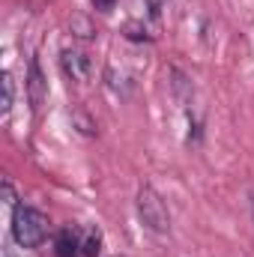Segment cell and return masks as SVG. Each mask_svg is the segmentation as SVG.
Segmentation results:
<instances>
[{"label": "cell", "instance_id": "cell-10", "mask_svg": "<svg viewBox=\"0 0 254 257\" xmlns=\"http://www.w3.org/2000/svg\"><path fill=\"white\" fill-rule=\"evenodd\" d=\"M3 197H6V206H18V200H15V189H12V183L9 180H3Z\"/></svg>", "mask_w": 254, "mask_h": 257}, {"label": "cell", "instance_id": "cell-2", "mask_svg": "<svg viewBox=\"0 0 254 257\" xmlns=\"http://www.w3.org/2000/svg\"><path fill=\"white\" fill-rule=\"evenodd\" d=\"M138 215H141L144 227L153 230V233H168V230H171L168 203L162 200V194L156 192L153 186H144V189L138 192Z\"/></svg>", "mask_w": 254, "mask_h": 257}, {"label": "cell", "instance_id": "cell-7", "mask_svg": "<svg viewBox=\"0 0 254 257\" xmlns=\"http://www.w3.org/2000/svg\"><path fill=\"white\" fill-rule=\"evenodd\" d=\"M0 81H3V102H0V111L9 114V111H12V102H15V81H12L9 72H3Z\"/></svg>", "mask_w": 254, "mask_h": 257}, {"label": "cell", "instance_id": "cell-9", "mask_svg": "<svg viewBox=\"0 0 254 257\" xmlns=\"http://www.w3.org/2000/svg\"><path fill=\"white\" fill-rule=\"evenodd\" d=\"M72 33H75V36H81V39H90L96 30H93V24H90L87 18H81V15H78V18H72Z\"/></svg>", "mask_w": 254, "mask_h": 257}, {"label": "cell", "instance_id": "cell-4", "mask_svg": "<svg viewBox=\"0 0 254 257\" xmlns=\"http://www.w3.org/2000/svg\"><path fill=\"white\" fill-rule=\"evenodd\" d=\"M60 69H63V75L69 81H87L90 78V57L84 54V51H78V48H66L63 54H60Z\"/></svg>", "mask_w": 254, "mask_h": 257}, {"label": "cell", "instance_id": "cell-11", "mask_svg": "<svg viewBox=\"0 0 254 257\" xmlns=\"http://www.w3.org/2000/svg\"><path fill=\"white\" fill-rule=\"evenodd\" d=\"M93 6H96V9H102V12H108V9L114 6V0H93Z\"/></svg>", "mask_w": 254, "mask_h": 257}, {"label": "cell", "instance_id": "cell-12", "mask_svg": "<svg viewBox=\"0 0 254 257\" xmlns=\"http://www.w3.org/2000/svg\"><path fill=\"white\" fill-rule=\"evenodd\" d=\"M159 3H165V0H153V6H159ZM156 12H159V9H156Z\"/></svg>", "mask_w": 254, "mask_h": 257}, {"label": "cell", "instance_id": "cell-5", "mask_svg": "<svg viewBox=\"0 0 254 257\" xmlns=\"http://www.w3.org/2000/svg\"><path fill=\"white\" fill-rule=\"evenodd\" d=\"M54 251L57 257H81V233L72 227H63L54 239Z\"/></svg>", "mask_w": 254, "mask_h": 257}, {"label": "cell", "instance_id": "cell-1", "mask_svg": "<svg viewBox=\"0 0 254 257\" xmlns=\"http://www.w3.org/2000/svg\"><path fill=\"white\" fill-rule=\"evenodd\" d=\"M48 230H51V221L42 209L24 206V203L12 209V239L21 248H39L48 239Z\"/></svg>", "mask_w": 254, "mask_h": 257}, {"label": "cell", "instance_id": "cell-6", "mask_svg": "<svg viewBox=\"0 0 254 257\" xmlns=\"http://www.w3.org/2000/svg\"><path fill=\"white\" fill-rule=\"evenodd\" d=\"M102 254V233L96 227H87L81 233V257H99Z\"/></svg>", "mask_w": 254, "mask_h": 257}, {"label": "cell", "instance_id": "cell-8", "mask_svg": "<svg viewBox=\"0 0 254 257\" xmlns=\"http://www.w3.org/2000/svg\"><path fill=\"white\" fill-rule=\"evenodd\" d=\"M123 33H126V39H132V42H144V39H153L141 21H129L126 27H123Z\"/></svg>", "mask_w": 254, "mask_h": 257}, {"label": "cell", "instance_id": "cell-3", "mask_svg": "<svg viewBox=\"0 0 254 257\" xmlns=\"http://www.w3.org/2000/svg\"><path fill=\"white\" fill-rule=\"evenodd\" d=\"M27 99H30L33 111H39L45 105V99H48V81H45L36 57H30V63H27Z\"/></svg>", "mask_w": 254, "mask_h": 257}]
</instances>
